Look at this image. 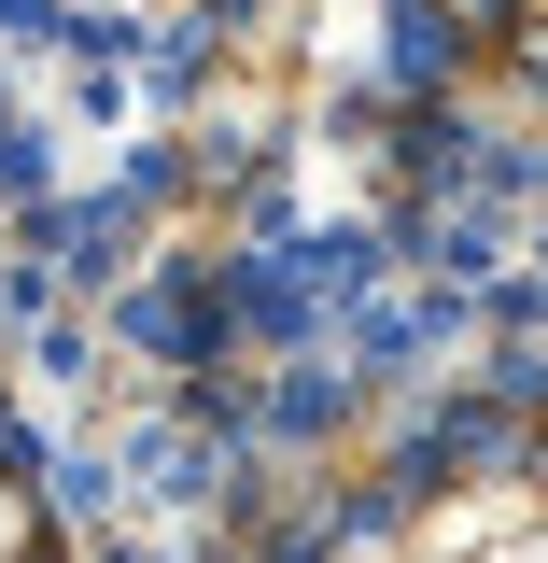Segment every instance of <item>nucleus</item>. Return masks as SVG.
Wrapping results in <instances>:
<instances>
[{"label": "nucleus", "instance_id": "f257e3e1", "mask_svg": "<svg viewBox=\"0 0 548 563\" xmlns=\"http://www.w3.org/2000/svg\"><path fill=\"white\" fill-rule=\"evenodd\" d=\"M310 563H548V422H479L422 451Z\"/></svg>", "mask_w": 548, "mask_h": 563}, {"label": "nucleus", "instance_id": "f03ea898", "mask_svg": "<svg viewBox=\"0 0 548 563\" xmlns=\"http://www.w3.org/2000/svg\"><path fill=\"white\" fill-rule=\"evenodd\" d=\"M0 563H85L57 521V479H43V451H29V422L0 409Z\"/></svg>", "mask_w": 548, "mask_h": 563}, {"label": "nucleus", "instance_id": "7ed1b4c3", "mask_svg": "<svg viewBox=\"0 0 548 563\" xmlns=\"http://www.w3.org/2000/svg\"><path fill=\"white\" fill-rule=\"evenodd\" d=\"M492 14H506V43H521V57L548 70V0H492Z\"/></svg>", "mask_w": 548, "mask_h": 563}]
</instances>
